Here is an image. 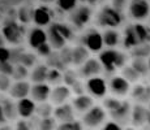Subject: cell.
Wrapping results in <instances>:
<instances>
[{
  "label": "cell",
  "instance_id": "cell-11",
  "mask_svg": "<svg viewBox=\"0 0 150 130\" xmlns=\"http://www.w3.org/2000/svg\"><path fill=\"white\" fill-rule=\"evenodd\" d=\"M77 72H79V76L82 79H88V78L96 77V76H102V73H105L98 57H94V56H90L83 64L80 65L77 68Z\"/></svg>",
  "mask_w": 150,
  "mask_h": 130
},
{
  "label": "cell",
  "instance_id": "cell-24",
  "mask_svg": "<svg viewBox=\"0 0 150 130\" xmlns=\"http://www.w3.org/2000/svg\"><path fill=\"white\" fill-rule=\"evenodd\" d=\"M0 105L3 108L4 116L7 118V121H16L18 115H17V107L14 99L9 96V95H0Z\"/></svg>",
  "mask_w": 150,
  "mask_h": 130
},
{
  "label": "cell",
  "instance_id": "cell-54",
  "mask_svg": "<svg viewBox=\"0 0 150 130\" xmlns=\"http://www.w3.org/2000/svg\"><path fill=\"white\" fill-rule=\"evenodd\" d=\"M83 130H94V129H83Z\"/></svg>",
  "mask_w": 150,
  "mask_h": 130
},
{
  "label": "cell",
  "instance_id": "cell-28",
  "mask_svg": "<svg viewBox=\"0 0 150 130\" xmlns=\"http://www.w3.org/2000/svg\"><path fill=\"white\" fill-rule=\"evenodd\" d=\"M133 29L136 33L138 44L140 43H150V26L142 22H133Z\"/></svg>",
  "mask_w": 150,
  "mask_h": 130
},
{
  "label": "cell",
  "instance_id": "cell-13",
  "mask_svg": "<svg viewBox=\"0 0 150 130\" xmlns=\"http://www.w3.org/2000/svg\"><path fill=\"white\" fill-rule=\"evenodd\" d=\"M35 26L39 27H47L54 22V12L47 7L46 4L38 5V7H34L33 11V20Z\"/></svg>",
  "mask_w": 150,
  "mask_h": 130
},
{
  "label": "cell",
  "instance_id": "cell-43",
  "mask_svg": "<svg viewBox=\"0 0 150 130\" xmlns=\"http://www.w3.org/2000/svg\"><path fill=\"white\" fill-rule=\"evenodd\" d=\"M100 130H123V126L111 120V121H106L102 125V129Z\"/></svg>",
  "mask_w": 150,
  "mask_h": 130
},
{
  "label": "cell",
  "instance_id": "cell-8",
  "mask_svg": "<svg viewBox=\"0 0 150 130\" xmlns=\"http://www.w3.org/2000/svg\"><path fill=\"white\" fill-rule=\"evenodd\" d=\"M85 91L93 99H103L107 96V79L102 76L90 77L85 79Z\"/></svg>",
  "mask_w": 150,
  "mask_h": 130
},
{
  "label": "cell",
  "instance_id": "cell-52",
  "mask_svg": "<svg viewBox=\"0 0 150 130\" xmlns=\"http://www.w3.org/2000/svg\"><path fill=\"white\" fill-rule=\"evenodd\" d=\"M148 21H149V24H148V25L150 26V13H149V17H148Z\"/></svg>",
  "mask_w": 150,
  "mask_h": 130
},
{
  "label": "cell",
  "instance_id": "cell-31",
  "mask_svg": "<svg viewBox=\"0 0 150 130\" xmlns=\"http://www.w3.org/2000/svg\"><path fill=\"white\" fill-rule=\"evenodd\" d=\"M129 57H141V59H148L150 56V43H140L129 50Z\"/></svg>",
  "mask_w": 150,
  "mask_h": 130
},
{
  "label": "cell",
  "instance_id": "cell-23",
  "mask_svg": "<svg viewBox=\"0 0 150 130\" xmlns=\"http://www.w3.org/2000/svg\"><path fill=\"white\" fill-rule=\"evenodd\" d=\"M35 105L37 103L33 102L30 98H22V99L16 100L17 107V115L21 118H31L35 113Z\"/></svg>",
  "mask_w": 150,
  "mask_h": 130
},
{
  "label": "cell",
  "instance_id": "cell-51",
  "mask_svg": "<svg viewBox=\"0 0 150 130\" xmlns=\"http://www.w3.org/2000/svg\"><path fill=\"white\" fill-rule=\"evenodd\" d=\"M123 130H136L134 128H131V126H129V128H125V129H123Z\"/></svg>",
  "mask_w": 150,
  "mask_h": 130
},
{
  "label": "cell",
  "instance_id": "cell-29",
  "mask_svg": "<svg viewBox=\"0 0 150 130\" xmlns=\"http://www.w3.org/2000/svg\"><path fill=\"white\" fill-rule=\"evenodd\" d=\"M33 11L34 7L29 4H21L16 13V20L22 25H26L33 20Z\"/></svg>",
  "mask_w": 150,
  "mask_h": 130
},
{
  "label": "cell",
  "instance_id": "cell-53",
  "mask_svg": "<svg viewBox=\"0 0 150 130\" xmlns=\"http://www.w3.org/2000/svg\"><path fill=\"white\" fill-rule=\"evenodd\" d=\"M3 18V13H1V11H0V20Z\"/></svg>",
  "mask_w": 150,
  "mask_h": 130
},
{
  "label": "cell",
  "instance_id": "cell-39",
  "mask_svg": "<svg viewBox=\"0 0 150 130\" xmlns=\"http://www.w3.org/2000/svg\"><path fill=\"white\" fill-rule=\"evenodd\" d=\"M35 53H37V56L38 57H42V59H47L48 56H50L51 53H52V48H51V46L48 44L47 42L46 43H43V44H41L38 48H35Z\"/></svg>",
  "mask_w": 150,
  "mask_h": 130
},
{
  "label": "cell",
  "instance_id": "cell-15",
  "mask_svg": "<svg viewBox=\"0 0 150 130\" xmlns=\"http://www.w3.org/2000/svg\"><path fill=\"white\" fill-rule=\"evenodd\" d=\"M129 95L134 100V103L146 105L150 103V85L140 82L134 83V85H132Z\"/></svg>",
  "mask_w": 150,
  "mask_h": 130
},
{
  "label": "cell",
  "instance_id": "cell-32",
  "mask_svg": "<svg viewBox=\"0 0 150 130\" xmlns=\"http://www.w3.org/2000/svg\"><path fill=\"white\" fill-rule=\"evenodd\" d=\"M119 74H122V76L125 78L127 81H128L131 85H134V83H137V82H140L142 78H141V76L137 73L136 70H134L133 68H132L129 64H127V65H124L122 69L119 70Z\"/></svg>",
  "mask_w": 150,
  "mask_h": 130
},
{
  "label": "cell",
  "instance_id": "cell-20",
  "mask_svg": "<svg viewBox=\"0 0 150 130\" xmlns=\"http://www.w3.org/2000/svg\"><path fill=\"white\" fill-rule=\"evenodd\" d=\"M100 33L105 48H119L122 46V33L117 29H103Z\"/></svg>",
  "mask_w": 150,
  "mask_h": 130
},
{
  "label": "cell",
  "instance_id": "cell-17",
  "mask_svg": "<svg viewBox=\"0 0 150 130\" xmlns=\"http://www.w3.org/2000/svg\"><path fill=\"white\" fill-rule=\"evenodd\" d=\"M26 42L29 44V47L31 50H35L38 48L41 44L47 42V34H46V29L39 27V26H34L31 27L29 31H26Z\"/></svg>",
  "mask_w": 150,
  "mask_h": 130
},
{
  "label": "cell",
  "instance_id": "cell-34",
  "mask_svg": "<svg viewBox=\"0 0 150 130\" xmlns=\"http://www.w3.org/2000/svg\"><path fill=\"white\" fill-rule=\"evenodd\" d=\"M46 83H48L51 87L63 83V70H59V69H55V68H48Z\"/></svg>",
  "mask_w": 150,
  "mask_h": 130
},
{
  "label": "cell",
  "instance_id": "cell-25",
  "mask_svg": "<svg viewBox=\"0 0 150 130\" xmlns=\"http://www.w3.org/2000/svg\"><path fill=\"white\" fill-rule=\"evenodd\" d=\"M48 73V66L46 63H37L29 70V81L30 83H43L46 82Z\"/></svg>",
  "mask_w": 150,
  "mask_h": 130
},
{
  "label": "cell",
  "instance_id": "cell-36",
  "mask_svg": "<svg viewBox=\"0 0 150 130\" xmlns=\"http://www.w3.org/2000/svg\"><path fill=\"white\" fill-rule=\"evenodd\" d=\"M56 3V7L59 8L62 12L64 13H69L72 9L77 7L79 4V0H55Z\"/></svg>",
  "mask_w": 150,
  "mask_h": 130
},
{
  "label": "cell",
  "instance_id": "cell-22",
  "mask_svg": "<svg viewBox=\"0 0 150 130\" xmlns=\"http://www.w3.org/2000/svg\"><path fill=\"white\" fill-rule=\"evenodd\" d=\"M131 109H132V104L129 103L128 100H123L119 108L115 112L110 113L111 120L117 122L119 125H125V124H128L129 120H131Z\"/></svg>",
  "mask_w": 150,
  "mask_h": 130
},
{
  "label": "cell",
  "instance_id": "cell-21",
  "mask_svg": "<svg viewBox=\"0 0 150 130\" xmlns=\"http://www.w3.org/2000/svg\"><path fill=\"white\" fill-rule=\"evenodd\" d=\"M129 122L133 126H144L148 122V107L144 104H133L131 109V120Z\"/></svg>",
  "mask_w": 150,
  "mask_h": 130
},
{
  "label": "cell",
  "instance_id": "cell-30",
  "mask_svg": "<svg viewBox=\"0 0 150 130\" xmlns=\"http://www.w3.org/2000/svg\"><path fill=\"white\" fill-rule=\"evenodd\" d=\"M37 63H38V56H37L35 52L22 50L21 55H20V57H18L17 64H21V65L26 66L28 69H30V68H33Z\"/></svg>",
  "mask_w": 150,
  "mask_h": 130
},
{
  "label": "cell",
  "instance_id": "cell-12",
  "mask_svg": "<svg viewBox=\"0 0 150 130\" xmlns=\"http://www.w3.org/2000/svg\"><path fill=\"white\" fill-rule=\"evenodd\" d=\"M72 94L71 89L68 87L64 83H60V85L52 86L51 87V92H50V98H48V102H50L52 105H60V104H64L67 102H71Z\"/></svg>",
  "mask_w": 150,
  "mask_h": 130
},
{
  "label": "cell",
  "instance_id": "cell-38",
  "mask_svg": "<svg viewBox=\"0 0 150 130\" xmlns=\"http://www.w3.org/2000/svg\"><path fill=\"white\" fill-rule=\"evenodd\" d=\"M55 130H83V126L81 121L73 120V121H69V122L59 124V125H56Z\"/></svg>",
  "mask_w": 150,
  "mask_h": 130
},
{
  "label": "cell",
  "instance_id": "cell-40",
  "mask_svg": "<svg viewBox=\"0 0 150 130\" xmlns=\"http://www.w3.org/2000/svg\"><path fill=\"white\" fill-rule=\"evenodd\" d=\"M12 82H13V79L11 78V76L0 73V92H8Z\"/></svg>",
  "mask_w": 150,
  "mask_h": 130
},
{
  "label": "cell",
  "instance_id": "cell-9",
  "mask_svg": "<svg viewBox=\"0 0 150 130\" xmlns=\"http://www.w3.org/2000/svg\"><path fill=\"white\" fill-rule=\"evenodd\" d=\"M69 14V22L77 29H83L86 25L90 22L93 12H91L90 5L88 4H77L74 9H72Z\"/></svg>",
  "mask_w": 150,
  "mask_h": 130
},
{
  "label": "cell",
  "instance_id": "cell-4",
  "mask_svg": "<svg viewBox=\"0 0 150 130\" xmlns=\"http://www.w3.org/2000/svg\"><path fill=\"white\" fill-rule=\"evenodd\" d=\"M123 13L108 4L98 11L96 14V24L102 29H117L123 24Z\"/></svg>",
  "mask_w": 150,
  "mask_h": 130
},
{
  "label": "cell",
  "instance_id": "cell-26",
  "mask_svg": "<svg viewBox=\"0 0 150 130\" xmlns=\"http://www.w3.org/2000/svg\"><path fill=\"white\" fill-rule=\"evenodd\" d=\"M91 53L83 47L82 44H77L74 47H71V65L79 68L81 64L86 61Z\"/></svg>",
  "mask_w": 150,
  "mask_h": 130
},
{
  "label": "cell",
  "instance_id": "cell-2",
  "mask_svg": "<svg viewBox=\"0 0 150 130\" xmlns=\"http://www.w3.org/2000/svg\"><path fill=\"white\" fill-rule=\"evenodd\" d=\"M46 34H47V43L54 51L62 50L73 38L72 29L64 22H52L50 26H47Z\"/></svg>",
  "mask_w": 150,
  "mask_h": 130
},
{
  "label": "cell",
  "instance_id": "cell-1",
  "mask_svg": "<svg viewBox=\"0 0 150 130\" xmlns=\"http://www.w3.org/2000/svg\"><path fill=\"white\" fill-rule=\"evenodd\" d=\"M98 60L105 73L115 74L119 73L120 69L128 64L129 56L128 53L120 51L119 48H103L98 55Z\"/></svg>",
  "mask_w": 150,
  "mask_h": 130
},
{
  "label": "cell",
  "instance_id": "cell-37",
  "mask_svg": "<svg viewBox=\"0 0 150 130\" xmlns=\"http://www.w3.org/2000/svg\"><path fill=\"white\" fill-rule=\"evenodd\" d=\"M57 122L56 120L51 116V117H45V118H39L38 121V130H55Z\"/></svg>",
  "mask_w": 150,
  "mask_h": 130
},
{
  "label": "cell",
  "instance_id": "cell-5",
  "mask_svg": "<svg viewBox=\"0 0 150 130\" xmlns=\"http://www.w3.org/2000/svg\"><path fill=\"white\" fill-rule=\"evenodd\" d=\"M106 118H107V113L105 108L99 104H94L89 111L81 115V124L86 129H97L106 122Z\"/></svg>",
  "mask_w": 150,
  "mask_h": 130
},
{
  "label": "cell",
  "instance_id": "cell-35",
  "mask_svg": "<svg viewBox=\"0 0 150 130\" xmlns=\"http://www.w3.org/2000/svg\"><path fill=\"white\" fill-rule=\"evenodd\" d=\"M29 70L26 66L21 65V64H14L13 65V70L11 74V78L13 81H24V79H29Z\"/></svg>",
  "mask_w": 150,
  "mask_h": 130
},
{
  "label": "cell",
  "instance_id": "cell-7",
  "mask_svg": "<svg viewBox=\"0 0 150 130\" xmlns=\"http://www.w3.org/2000/svg\"><path fill=\"white\" fill-rule=\"evenodd\" d=\"M131 87H132V85L122 74H116V73L112 74L107 81V90L110 92V95L120 98V99L128 96Z\"/></svg>",
  "mask_w": 150,
  "mask_h": 130
},
{
  "label": "cell",
  "instance_id": "cell-6",
  "mask_svg": "<svg viewBox=\"0 0 150 130\" xmlns=\"http://www.w3.org/2000/svg\"><path fill=\"white\" fill-rule=\"evenodd\" d=\"M125 11L129 18L133 20V22H142L149 17L150 3L148 0H129Z\"/></svg>",
  "mask_w": 150,
  "mask_h": 130
},
{
  "label": "cell",
  "instance_id": "cell-47",
  "mask_svg": "<svg viewBox=\"0 0 150 130\" xmlns=\"http://www.w3.org/2000/svg\"><path fill=\"white\" fill-rule=\"evenodd\" d=\"M1 46H5V40H4V38H3L1 33H0V47H1Z\"/></svg>",
  "mask_w": 150,
  "mask_h": 130
},
{
  "label": "cell",
  "instance_id": "cell-14",
  "mask_svg": "<svg viewBox=\"0 0 150 130\" xmlns=\"http://www.w3.org/2000/svg\"><path fill=\"white\" fill-rule=\"evenodd\" d=\"M52 117L56 120L57 124L69 122V121L76 120V112H74L71 102H67L64 104H60V105L54 107Z\"/></svg>",
  "mask_w": 150,
  "mask_h": 130
},
{
  "label": "cell",
  "instance_id": "cell-44",
  "mask_svg": "<svg viewBox=\"0 0 150 130\" xmlns=\"http://www.w3.org/2000/svg\"><path fill=\"white\" fill-rule=\"evenodd\" d=\"M8 121H7V118H5L4 116V112H3V108H1V105H0V125H5Z\"/></svg>",
  "mask_w": 150,
  "mask_h": 130
},
{
  "label": "cell",
  "instance_id": "cell-18",
  "mask_svg": "<svg viewBox=\"0 0 150 130\" xmlns=\"http://www.w3.org/2000/svg\"><path fill=\"white\" fill-rule=\"evenodd\" d=\"M50 92H51V86L48 85V83H46V82H43V83H31L29 98L35 103L48 102Z\"/></svg>",
  "mask_w": 150,
  "mask_h": 130
},
{
  "label": "cell",
  "instance_id": "cell-27",
  "mask_svg": "<svg viewBox=\"0 0 150 130\" xmlns=\"http://www.w3.org/2000/svg\"><path fill=\"white\" fill-rule=\"evenodd\" d=\"M128 64L141 76V78L149 76V66L148 59H141V57H129Z\"/></svg>",
  "mask_w": 150,
  "mask_h": 130
},
{
  "label": "cell",
  "instance_id": "cell-33",
  "mask_svg": "<svg viewBox=\"0 0 150 130\" xmlns=\"http://www.w3.org/2000/svg\"><path fill=\"white\" fill-rule=\"evenodd\" d=\"M54 112V105L50 102H43V103H37L35 105V113L34 116L38 118H45V117H51Z\"/></svg>",
  "mask_w": 150,
  "mask_h": 130
},
{
  "label": "cell",
  "instance_id": "cell-50",
  "mask_svg": "<svg viewBox=\"0 0 150 130\" xmlns=\"http://www.w3.org/2000/svg\"><path fill=\"white\" fill-rule=\"evenodd\" d=\"M148 66H149V74H150V56L148 57Z\"/></svg>",
  "mask_w": 150,
  "mask_h": 130
},
{
  "label": "cell",
  "instance_id": "cell-3",
  "mask_svg": "<svg viewBox=\"0 0 150 130\" xmlns=\"http://www.w3.org/2000/svg\"><path fill=\"white\" fill-rule=\"evenodd\" d=\"M0 33H1L5 43H9L12 46H20L22 43V40L25 39V37H26L24 25L13 18L5 20L3 22Z\"/></svg>",
  "mask_w": 150,
  "mask_h": 130
},
{
  "label": "cell",
  "instance_id": "cell-10",
  "mask_svg": "<svg viewBox=\"0 0 150 130\" xmlns=\"http://www.w3.org/2000/svg\"><path fill=\"white\" fill-rule=\"evenodd\" d=\"M82 46L90 53H99L105 48L102 40V33L96 27L88 29L82 35Z\"/></svg>",
  "mask_w": 150,
  "mask_h": 130
},
{
  "label": "cell",
  "instance_id": "cell-48",
  "mask_svg": "<svg viewBox=\"0 0 150 130\" xmlns=\"http://www.w3.org/2000/svg\"><path fill=\"white\" fill-rule=\"evenodd\" d=\"M148 124L150 125V103H149V107H148Z\"/></svg>",
  "mask_w": 150,
  "mask_h": 130
},
{
  "label": "cell",
  "instance_id": "cell-49",
  "mask_svg": "<svg viewBox=\"0 0 150 130\" xmlns=\"http://www.w3.org/2000/svg\"><path fill=\"white\" fill-rule=\"evenodd\" d=\"M41 1H42V3H45V4H46V3H52V1H55V0H41Z\"/></svg>",
  "mask_w": 150,
  "mask_h": 130
},
{
  "label": "cell",
  "instance_id": "cell-46",
  "mask_svg": "<svg viewBox=\"0 0 150 130\" xmlns=\"http://www.w3.org/2000/svg\"><path fill=\"white\" fill-rule=\"evenodd\" d=\"M0 130H14V129L12 128V126H9V125H7V124H5V125H1Z\"/></svg>",
  "mask_w": 150,
  "mask_h": 130
},
{
  "label": "cell",
  "instance_id": "cell-42",
  "mask_svg": "<svg viewBox=\"0 0 150 130\" xmlns=\"http://www.w3.org/2000/svg\"><path fill=\"white\" fill-rule=\"evenodd\" d=\"M11 60V48L7 46L0 47V63H7Z\"/></svg>",
  "mask_w": 150,
  "mask_h": 130
},
{
  "label": "cell",
  "instance_id": "cell-56",
  "mask_svg": "<svg viewBox=\"0 0 150 130\" xmlns=\"http://www.w3.org/2000/svg\"><path fill=\"white\" fill-rule=\"evenodd\" d=\"M37 130H38V129H37Z\"/></svg>",
  "mask_w": 150,
  "mask_h": 130
},
{
  "label": "cell",
  "instance_id": "cell-45",
  "mask_svg": "<svg viewBox=\"0 0 150 130\" xmlns=\"http://www.w3.org/2000/svg\"><path fill=\"white\" fill-rule=\"evenodd\" d=\"M80 3H82V4H88V5H91L94 4V3H97V0H79Z\"/></svg>",
  "mask_w": 150,
  "mask_h": 130
},
{
  "label": "cell",
  "instance_id": "cell-16",
  "mask_svg": "<svg viewBox=\"0 0 150 130\" xmlns=\"http://www.w3.org/2000/svg\"><path fill=\"white\" fill-rule=\"evenodd\" d=\"M71 104L76 113L83 115L86 111H89L96 104V99H93L89 94L83 92V94H80V95H73L71 99Z\"/></svg>",
  "mask_w": 150,
  "mask_h": 130
},
{
  "label": "cell",
  "instance_id": "cell-41",
  "mask_svg": "<svg viewBox=\"0 0 150 130\" xmlns=\"http://www.w3.org/2000/svg\"><path fill=\"white\" fill-rule=\"evenodd\" d=\"M14 130H34L30 118H21V120L16 121Z\"/></svg>",
  "mask_w": 150,
  "mask_h": 130
},
{
  "label": "cell",
  "instance_id": "cell-55",
  "mask_svg": "<svg viewBox=\"0 0 150 130\" xmlns=\"http://www.w3.org/2000/svg\"><path fill=\"white\" fill-rule=\"evenodd\" d=\"M0 29H1V24H0Z\"/></svg>",
  "mask_w": 150,
  "mask_h": 130
},
{
  "label": "cell",
  "instance_id": "cell-19",
  "mask_svg": "<svg viewBox=\"0 0 150 130\" xmlns=\"http://www.w3.org/2000/svg\"><path fill=\"white\" fill-rule=\"evenodd\" d=\"M30 87H31V83L29 79L13 81L9 90H8V95L14 100L22 99V98H28L29 94H30Z\"/></svg>",
  "mask_w": 150,
  "mask_h": 130
}]
</instances>
